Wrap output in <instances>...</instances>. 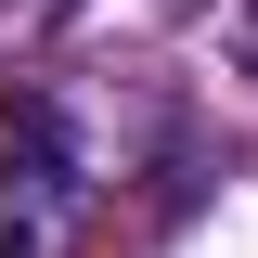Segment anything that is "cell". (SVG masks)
Wrapping results in <instances>:
<instances>
[{"instance_id":"obj_1","label":"cell","mask_w":258,"mask_h":258,"mask_svg":"<svg viewBox=\"0 0 258 258\" xmlns=\"http://www.w3.org/2000/svg\"><path fill=\"white\" fill-rule=\"evenodd\" d=\"M0 168L26 181V207H64V129L39 91H13V116H0Z\"/></svg>"}]
</instances>
